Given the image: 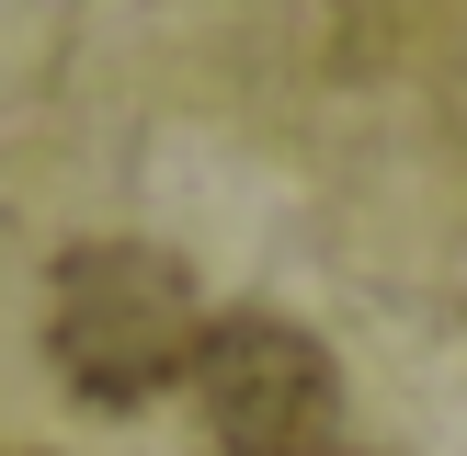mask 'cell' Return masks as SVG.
Returning a JSON list of instances; mask_svg holds the SVG:
<instances>
[{"mask_svg": "<svg viewBox=\"0 0 467 456\" xmlns=\"http://www.w3.org/2000/svg\"><path fill=\"white\" fill-rule=\"evenodd\" d=\"M46 354H57V377L80 388V399L137 410V399H160V388L194 377L205 296H194V274H182L171 251H149V240H80L57 263V285H46Z\"/></svg>", "mask_w": 467, "mask_h": 456, "instance_id": "1", "label": "cell"}, {"mask_svg": "<svg viewBox=\"0 0 467 456\" xmlns=\"http://www.w3.org/2000/svg\"><path fill=\"white\" fill-rule=\"evenodd\" d=\"M194 399H205V433L228 456H308L342 433V365L319 331L251 308V319H205Z\"/></svg>", "mask_w": 467, "mask_h": 456, "instance_id": "2", "label": "cell"}, {"mask_svg": "<svg viewBox=\"0 0 467 456\" xmlns=\"http://www.w3.org/2000/svg\"><path fill=\"white\" fill-rule=\"evenodd\" d=\"M308 456H365V445H342V433H331V445H308Z\"/></svg>", "mask_w": 467, "mask_h": 456, "instance_id": "3", "label": "cell"}]
</instances>
